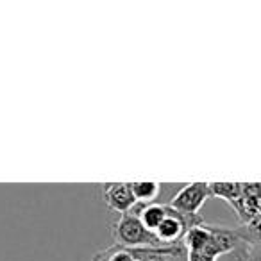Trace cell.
<instances>
[{"mask_svg":"<svg viewBox=\"0 0 261 261\" xmlns=\"http://www.w3.org/2000/svg\"><path fill=\"white\" fill-rule=\"evenodd\" d=\"M113 240H115V245L122 247V249L167 247L156 238V234H152V232H149L143 227L138 215H135L133 211L120 215L118 220L113 224Z\"/></svg>","mask_w":261,"mask_h":261,"instance_id":"obj_1","label":"cell"},{"mask_svg":"<svg viewBox=\"0 0 261 261\" xmlns=\"http://www.w3.org/2000/svg\"><path fill=\"white\" fill-rule=\"evenodd\" d=\"M210 197V182H190V185H185L175 193L170 206L174 210L181 211V213L199 215V210L204 206V202Z\"/></svg>","mask_w":261,"mask_h":261,"instance_id":"obj_2","label":"cell"},{"mask_svg":"<svg viewBox=\"0 0 261 261\" xmlns=\"http://www.w3.org/2000/svg\"><path fill=\"white\" fill-rule=\"evenodd\" d=\"M102 197L109 210L123 215L133 211L136 206V199L130 190V182H108L102 185Z\"/></svg>","mask_w":261,"mask_h":261,"instance_id":"obj_3","label":"cell"},{"mask_svg":"<svg viewBox=\"0 0 261 261\" xmlns=\"http://www.w3.org/2000/svg\"><path fill=\"white\" fill-rule=\"evenodd\" d=\"M229 206L234 210L236 217H238V220L243 225H249L250 222H254L261 215V200L256 199L250 192H247L245 186L242 190V195L234 202L229 204Z\"/></svg>","mask_w":261,"mask_h":261,"instance_id":"obj_4","label":"cell"},{"mask_svg":"<svg viewBox=\"0 0 261 261\" xmlns=\"http://www.w3.org/2000/svg\"><path fill=\"white\" fill-rule=\"evenodd\" d=\"M136 207H133V213L138 215V218L142 220L143 227L149 232H156V229L163 224V220L167 218V204H136Z\"/></svg>","mask_w":261,"mask_h":261,"instance_id":"obj_5","label":"cell"},{"mask_svg":"<svg viewBox=\"0 0 261 261\" xmlns=\"http://www.w3.org/2000/svg\"><path fill=\"white\" fill-rule=\"evenodd\" d=\"M211 242V231L210 225L202 224L192 227L182 238V245H185L186 252H195V250H204Z\"/></svg>","mask_w":261,"mask_h":261,"instance_id":"obj_6","label":"cell"},{"mask_svg":"<svg viewBox=\"0 0 261 261\" xmlns=\"http://www.w3.org/2000/svg\"><path fill=\"white\" fill-rule=\"evenodd\" d=\"M160 182L152 181H142V182H130V190L136 199V204H152L156 202L158 195H160Z\"/></svg>","mask_w":261,"mask_h":261,"instance_id":"obj_7","label":"cell"},{"mask_svg":"<svg viewBox=\"0 0 261 261\" xmlns=\"http://www.w3.org/2000/svg\"><path fill=\"white\" fill-rule=\"evenodd\" d=\"M243 182H210L211 197L225 200L227 204L234 202L242 195Z\"/></svg>","mask_w":261,"mask_h":261,"instance_id":"obj_8","label":"cell"},{"mask_svg":"<svg viewBox=\"0 0 261 261\" xmlns=\"http://www.w3.org/2000/svg\"><path fill=\"white\" fill-rule=\"evenodd\" d=\"M240 236L245 243L249 245H254V243H261V215L256 218L254 222H250L249 225H243V227H238Z\"/></svg>","mask_w":261,"mask_h":261,"instance_id":"obj_9","label":"cell"},{"mask_svg":"<svg viewBox=\"0 0 261 261\" xmlns=\"http://www.w3.org/2000/svg\"><path fill=\"white\" fill-rule=\"evenodd\" d=\"M186 261H217L204 250H195V252H186Z\"/></svg>","mask_w":261,"mask_h":261,"instance_id":"obj_10","label":"cell"},{"mask_svg":"<svg viewBox=\"0 0 261 261\" xmlns=\"http://www.w3.org/2000/svg\"><path fill=\"white\" fill-rule=\"evenodd\" d=\"M249 261H261V243L249 245Z\"/></svg>","mask_w":261,"mask_h":261,"instance_id":"obj_11","label":"cell"},{"mask_svg":"<svg viewBox=\"0 0 261 261\" xmlns=\"http://www.w3.org/2000/svg\"><path fill=\"white\" fill-rule=\"evenodd\" d=\"M243 186L247 192H250L256 199L261 200V182H243Z\"/></svg>","mask_w":261,"mask_h":261,"instance_id":"obj_12","label":"cell"}]
</instances>
